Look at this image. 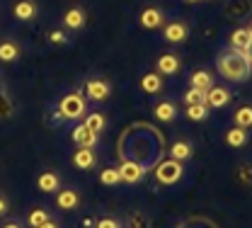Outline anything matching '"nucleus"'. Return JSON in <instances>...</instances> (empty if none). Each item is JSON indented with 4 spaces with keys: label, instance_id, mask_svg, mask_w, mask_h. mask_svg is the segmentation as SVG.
I'll return each mask as SVG.
<instances>
[{
    "label": "nucleus",
    "instance_id": "1",
    "mask_svg": "<svg viewBox=\"0 0 252 228\" xmlns=\"http://www.w3.org/2000/svg\"><path fill=\"white\" fill-rule=\"evenodd\" d=\"M216 70L230 83H245L252 75L250 61L235 49H223L216 56Z\"/></svg>",
    "mask_w": 252,
    "mask_h": 228
},
{
    "label": "nucleus",
    "instance_id": "2",
    "mask_svg": "<svg viewBox=\"0 0 252 228\" xmlns=\"http://www.w3.org/2000/svg\"><path fill=\"white\" fill-rule=\"evenodd\" d=\"M88 114V98L83 93H68L59 99V119L75 122Z\"/></svg>",
    "mask_w": 252,
    "mask_h": 228
},
{
    "label": "nucleus",
    "instance_id": "3",
    "mask_svg": "<svg viewBox=\"0 0 252 228\" xmlns=\"http://www.w3.org/2000/svg\"><path fill=\"white\" fill-rule=\"evenodd\" d=\"M182 177H185V163H180V161H172V158H167V161L158 163V167H156V180L160 182V185H165V187H172V185H177Z\"/></svg>",
    "mask_w": 252,
    "mask_h": 228
},
{
    "label": "nucleus",
    "instance_id": "4",
    "mask_svg": "<svg viewBox=\"0 0 252 228\" xmlns=\"http://www.w3.org/2000/svg\"><path fill=\"white\" fill-rule=\"evenodd\" d=\"M162 41L165 44H172V46H180L189 39V25L185 20H172V22H165L162 27Z\"/></svg>",
    "mask_w": 252,
    "mask_h": 228
},
{
    "label": "nucleus",
    "instance_id": "5",
    "mask_svg": "<svg viewBox=\"0 0 252 228\" xmlns=\"http://www.w3.org/2000/svg\"><path fill=\"white\" fill-rule=\"evenodd\" d=\"M112 95V85L107 78H90L85 83V98L88 102H107Z\"/></svg>",
    "mask_w": 252,
    "mask_h": 228
},
{
    "label": "nucleus",
    "instance_id": "6",
    "mask_svg": "<svg viewBox=\"0 0 252 228\" xmlns=\"http://www.w3.org/2000/svg\"><path fill=\"white\" fill-rule=\"evenodd\" d=\"M204 102L211 107V109H223V107H228L230 102H233V93L225 88V85H211L206 93H204Z\"/></svg>",
    "mask_w": 252,
    "mask_h": 228
},
{
    "label": "nucleus",
    "instance_id": "7",
    "mask_svg": "<svg viewBox=\"0 0 252 228\" xmlns=\"http://www.w3.org/2000/svg\"><path fill=\"white\" fill-rule=\"evenodd\" d=\"M85 22H88V12H85V7H80V5L68 7L61 17L63 30H68V32H80V30L85 27Z\"/></svg>",
    "mask_w": 252,
    "mask_h": 228
},
{
    "label": "nucleus",
    "instance_id": "8",
    "mask_svg": "<svg viewBox=\"0 0 252 228\" xmlns=\"http://www.w3.org/2000/svg\"><path fill=\"white\" fill-rule=\"evenodd\" d=\"M138 25L143 30H160L165 25V12L160 7H156V5H146L138 12Z\"/></svg>",
    "mask_w": 252,
    "mask_h": 228
},
{
    "label": "nucleus",
    "instance_id": "9",
    "mask_svg": "<svg viewBox=\"0 0 252 228\" xmlns=\"http://www.w3.org/2000/svg\"><path fill=\"white\" fill-rule=\"evenodd\" d=\"M156 70L162 75V78H170V75H177L180 70H182V59L177 56V54H172V51H167V54H160L156 59Z\"/></svg>",
    "mask_w": 252,
    "mask_h": 228
},
{
    "label": "nucleus",
    "instance_id": "10",
    "mask_svg": "<svg viewBox=\"0 0 252 228\" xmlns=\"http://www.w3.org/2000/svg\"><path fill=\"white\" fill-rule=\"evenodd\" d=\"M83 201V195L75 190V187H61L56 192V209L61 211H75Z\"/></svg>",
    "mask_w": 252,
    "mask_h": 228
},
{
    "label": "nucleus",
    "instance_id": "11",
    "mask_svg": "<svg viewBox=\"0 0 252 228\" xmlns=\"http://www.w3.org/2000/svg\"><path fill=\"white\" fill-rule=\"evenodd\" d=\"M61 175L56 170H41L36 175V190L44 192V195H56L61 190Z\"/></svg>",
    "mask_w": 252,
    "mask_h": 228
},
{
    "label": "nucleus",
    "instance_id": "12",
    "mask_svg": "<svg viewBox=\"0 0 252 228\" xmlns=\"http://www.w3.org/2000/svg\"><path fill=\"white\" fill-rule=\"evenodd\" d=\"M119 175H122L124 185H138L146 177V167L141 163H136V161H122L119 163Z\"/></svg>",
    "mask_w": 252,
    "mask_h": 228
},
{
    "label": "nucleus",
    "instance_id": "13",
    "mask_svg": "<svg viewBox=\"0 0 252 228\" xmlns=\"http://www.w3.org/2000/svg\"><path fill=\"white\" fill-rule=\"evenodd\" d=\"M70 138H73V143H75V148H94L97 143H99V136L90 131L85 124H75L73 131H70Z\"/></svg>",
    "mask_w": 252,
    "mask_h": 228
},
{
    "label": "nucleus",
    "instance_id": "14",
    "mask_svg": "<svg viewBox=\"0 0 252 228\" xmlns=\"http://www.w3.org/2000/svg\"><path fill=\"white\" fill-rule=\"evenodd\" d=\"M177 114H180V107L172 99H158L156 104H153V117H156L158 122H162V124L175 122Z\"/></svg>",
    "mask_w": 252,
    "mask_h": 228
},
{
    "label": "nucleus",
    "instance_id": "15",
    "mask_svg": "<svg viewBox=\"0 0 252 228\" xmlns=\"http://www.w3.org/2000/svg\"><path fill=\"white\" fill-rule=\"evenodd\" d=\"M252 133L250 129H243V127H228L225 129V133H223V141H225V146L228 148H245L248 143H250Z\"/></svg>",
    "mask_w": 252,
    "mask_h": 228
},
{
    "label": "nucleus",
    "instance_id": "16",
    "mask_svg": "<svg viewBox=\"0 0 252 228\" xmlns=\"http://www.w3.org/2000/svg\"><path fill=\"white\" fill-rule=\"evenodd\" d=\"M12 15L20 22H34L39 17V5H36V0H17L12 7Z\"/></svg>",
    "mask_w": 252,
    "mask_h": 228
},
{
    "label": "nucleus",
    "instance_id": "17",
    "mask_svg": "<svg viewBox=\"0 0 252 228\" xmlns=\"http://www.w3.org/2000/svg\"><path fill=\"white\" fill-rule=\"evenodd\" d=\"M170 158L172 161H180V163H187L194 158V143L189 138H177L170 143Z\"/></svg>",
    "mask_w": 252,
    "mask_h": 228
},
{
    "label": "nucleus",
    "instance_id": "18",
    "mask_svg": "<svg viewBox=\"0 0 252 228\" xmlns=\"http://www.w3.org/2000/svg\"><path fill=\"white\" fill-rule=\"evenodd\" d=\"M162 88H165V80L158 70H148L141 75V90L146 95H158V93H162Z\"/></svg>",
    "mask_w": 252,
    "mask_h": 228
},
{
    "label": "nucleus",
    "instance_id": "19",
    "mask_svg": "<svg viewBox=\"0 0 252 228\" xmlns=\"http://www.w3.org/2000/svg\"><path fill=\"white\" fill-rule=\"evenodd\" d=\"M73 165L78 170H93L94 165H97V151L94 148H75Z\"/></svg>",
    "mask_w": 252,
    "mask_h": 228
},
{
    "label": "nucleus",
    "instance_id": "20",
    "mask_svg": "<svg viewBox=\"0 0 252 228\" xmlns=\"http://www.w3.org/2000/svg\"><path fill=\"white\" fill-rule=\"evenodd\" d=\"M214 85V73L209 70V68H196V70H191V75H189V88H196V90H209Z\"/></svg>",
    "mask_w": 252,
    "mask_h": 228
},
{
    "label": "nucleus",
    "instance_id": "21",
    "mask_svg": "<svg viewBox=\"0 0 252 228\" xmlns=\"http://www.w3.org/2000/svg\"><path fill=\"white\" fill-rule=\"evenodd\" d=\"M22 56V46L15 39H2L0 41V64H15Z\"/></svg>",
    "mask_w": 252,
    "mask_h": 228
},
{
    "label": "nucleus",
    "instance_id": "22",
    "mask_svg": "<svg viewBox=\"0 0 252 228\" xmlns=\"http://www.w3.org/2000/svg\"><path fill=\"white\" fill-rule=\"evenodd\" d=\"M209 114H211V107L206 104V102H196V104H187L185 107V117H187L189 122H206L209 119Z\"/></svg>",
    "mask_w": 252,
    "mask_h": 228
},
{
    "label": "nucleus",
    "instance_id": "23",
    "mask_svg": "<svg viewBox=\"0 0 252 228\" xmlns=\"http://www.w3.org/2000/svg\"><path fill=\"white\" fill-rule=\"evenodd\" d=\"M252 41V32L248 27H235L233 34H230V49H235V51H243V49H248Z\"/></svg>",
    "mask_w": 252,
    "mask_h": 228
},
{
    "label": "nucleus",
    "instance_id": "24",
    "mask_svg": "<svg viewBox=\"0 0 252 228\" xmlns=\"http://www.w3.org/2000/svg\"><path fill=\"white\" fill-rule=\"evenodd\" d=\"M49 219H51V211H49L46 206H34V209L27 211L25 224H27L30 228H36V226H41L44 221H49Z\"/></svg>",
    "mask_w": 252,
    "mask_h": 228
},
{
    "label": "nucleus",
    "instance_id": "25",
    "mask_svg": "<svg viewBox=\"0 0 252 228\" xmlns=\"http://www.w3.org/2000/svg\"><path fill=\"white\" fill-rule=\"evenodd\" d=\"M233 124L235 127H243V129L252 131V104H240L235 112H233Z\"/></svg>",
    "mask_w": 252,
    "mask_h": 228
},
{
    "label": "nucleus",
    "instance_id": "26",
    "mask_svg": "<svg viewBox=\"0 0 252 228\" xmlns=\"http://www.w3.org/2000/svg\"><path fill=\"white\" fill-rule=\"evenodd\" d=\"M83 124L99 136V133L104 131V127H107V117H104L102 112H88V114H85V119H83Z\"/></svg>",
    "mask_w": 252,
    "mask_h": 228
},
{
    "label": "nucleus",
    "instance_id": "27",
    "mask_svg": "<svg viewBox=\"0 0 252 228\" xmlns=\"http://www.w3.org/2000/svg\"><path fill=\"white\" fill-rule=\"evenodd\" d=\"M97 177H99V185H104V187H117V185H122L119 167H102Z\"/></svg>",
    "mask_w": 252,
    "mask_h": 228
},
{
    "label": "nucleus",
    "instance_id": "28",
    "mask_svg": "<svg viewBox=\"0 0 252 228\" xmlns=\"http://www.w3.org/2000/svg\"><path fill=\"white\" fill-rule=\"evenodd\" d=\"M182 102H185V107H187V104H196V102H204V90L187 88V90L182 93Z\"/></svg>",
    "mask_w": 252,
    "mask_h": 228
},
{
    "label": "nucleus",
    "instance_id": "29",
    "mask_svg": "<svg viewBox=\"0 0 252 228\" xmlns=\"http://www.w3.org/2000/svg\"><path fill=\"white\" fill-rule=\"evenodd\" d=\"M49 41H51V44H56V46H63V44H68V41H70V39H68V34H65V30H51V32H49Z\"/></svg>",
    "mask_w": 252,
    "mask_h": 228
},
{
    "label": "nucleus",
    "instance_id": "30",
    "mask_svg": "<svg viewBox=\"0 0 252 228\" xmlns=\"http://www.w3.org/2000/svg\"><path fill=\"white\" fill-rule=\"evenodd\" d=\"M94 228H122V221H117V219H112V216H104V219H99Z\"/></svg>",
    "mask_w": 252,
    "mask_h": 228
},
{
    "label": "nucleus",
    "instance_id": "31",
    "mask_svg": "<svg viewBox=\"0 0 252 228\" xmlns=\"http://www.w3.org/2000/svg\"><path fill=\"white\" fill-rule=\"evenodd\" d=\"M7 211H10V199L5 195H0V216H5Z\"/></svg>",
    "mask_w": 252,
    "mask_h": 228
},
{
    "label": "nucleus",
    "instance_id": "32",
    "mask_svg": "<svg viewBox=\"0 0 252 228\" xmlns=\"http://www.w3.org/2000/svg\"><path fill=\"white\" fill-rule=\"evenodd\" d=\"M36 228H63V226H61V221H59V219H54V216H51L49 221H44L41 226H36Z\"/></svg>",
    "mask_w": 252,
    "mask_h": 228
},
{
    "label": "nucleus",
    "instance_id": "33",
    "mask_svg": "<svg viewBox=\"0 0 252 228\" xmlns=\"http://www.w3.org/2000/svg\"><path fill=\"white\" fill-rule=\"evenodd\" d=\"M0 228H25V224H22V221H17V219H7Z\"/></svg>",
    "mask_w": 252,
    "mask_h": 228
},
{
    "label": "nucleus",
    "instance_id": "34",
    "mask_svg": "<svg viewBox=\"0 0 252 228\" xmlns=\"http://www.w3.org/2000/svg\"><path fill=\"white\" fill-rule=\"evenodd\" d=\"M240 54H243V56H245V59L250 61V65H252V41H250V46H248V49H243Z\"/></svg>",
    "mask_w": 252,
    "mask_h": 228
},
{
    "label": "nucleus",
    "instance_id": "35",
    "mask_svg": "<svg viewBox=\"0 0 252 228\" xmlns=\"http://www.w3.org/2000/svg\"><path fill=\"white\" fill-rule=\"evenodd\" d=\"M185 2H189V5H196V2H201V0H185Z\"/></svg>",
    "mask_w": 252,
    "mask_h": 228
},
{
    "label": "nucleus",
    "instance_id": "36",
    "mask_svg": "<svg viewBox=\"0 0 252 228\" xmlns=\"http://www.w3.org/2000/svg\"><path fill=\"white\" fill-rule=\"evenodd\" d=\"M248 30H250V32H252V22H250V25H248Z\"/></svg>",
    "mask_w": 252,
    "mask_h": 228
},
{
    "label": "nucleus",
    "instance_id": "37",
    "mask_svg": "<svg viewBox=\"0 0 252 228\" xmlns=\"http://www.w3.org/2000/svg\"><path fill=\"white\" fill-rule=\"evenodd\" d=\"M177 228H182V226H177Z\"/></svg>",
    "mask_w": 252,
    "mask_h": 228
}]
</instances>
